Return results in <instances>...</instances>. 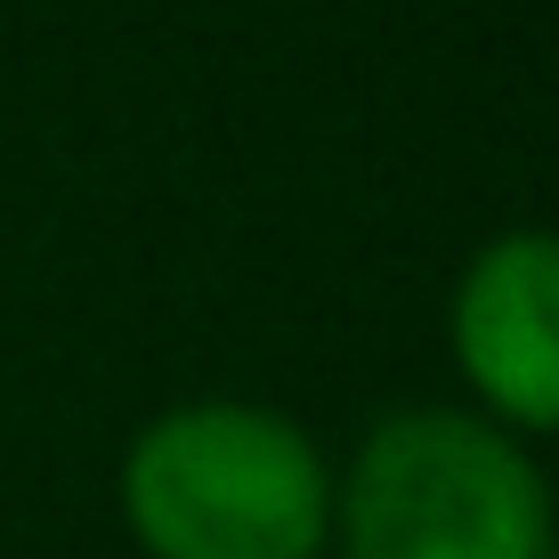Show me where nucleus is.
<instances>
[{
    "label": "nucleus",
    "mask_w": 559,
    "mask_h": 559,
    "mask_svg": "<svg viewBox=\"0 0 559 559\" xmlns=\"http://www.w3.org/2000/svg\"><path fill=\"white\" fill-rule=\"evenodd\" d=\"M122 519L154 559H317L333 478L300 421L267 406H170L122 462Z\"/></svg>",
    "instance_id": "f257e3e1"
},
{
    "label": "nucleus",
    "mask_w": 559,
    "mask_h": 559,
    "mask_svg": "<svg viewBox=\"0 0 559 559\" xmlns=\"http://www.w3.org/2000/svg\"><path fill=\"white\" fill-rule=\"evenodd\" d=\"M349 559H551V503L511 430L447 406L390 414L341 478Z\"/></svg>",
    "instance_id": "f03ea898"
},
{
    "label": "nucleus",
    "mask_w": 559,
    "mask_h": 559,
    "mask_svg": "<svg viewBox=\"0 0 559 559\" xmlns=\"http://www.w3.org/2000/svg\"><path fill=\"white\" fill-rule=\"evenodd\" d=\"M454 357L487 414L559 430V236H495L454 284Z\"/></svg>",
    "instance_id": "7ed1b4c3"
},
{
    "label": "nucleus",
    "mask_w": 559,
    "mask_h": 559,
    "mask_svg": "<svg viewBox=\"0 0 559 559\" xmlns=\"http://www.w3.org/2000/svg\"><path fill=\"white\" fill-rule=\"evenodd\" d=\"M551 559H559V551H551Z\"/></svg>",
    "instance_id": "20e7f679"
}]
</instances>
